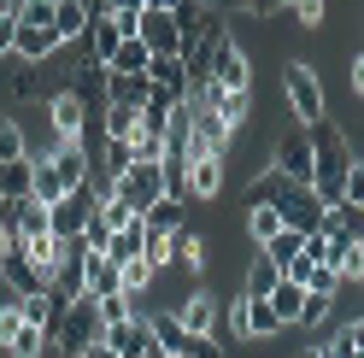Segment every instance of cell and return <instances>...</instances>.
<instances>
[{
  "label": "cell",
  "instance_id": "obj_1",
  "mask_svg": "<svg viewBox=\"0 0 364 358\" xmlns=\"http://www.w3.org/2000/svg\"><path fill=\"white\" fill-rule=\"evenodd\" d=\"M311 153H317L311 194L323 200V212H329V206H341V200H347V170L358 165V153H353V141H347V136H341V124H335V118L311 124Z\"/></svg>",
  "mask_w": 364,
  "mask_h": 358
},
{
  "label": "cell",
  "instance_id": "obj_2",
  "mask_svg": "<svg viewBox=\"0 0 364 358\" xmlns=\"http://www.w3.org/2000/svg\"><path fill=\"white\" fill-rule=\"evenodd\" d=\"M206 82L218 94H247V88H253V59H247V48L235 36H223V30H212V41H206Z\"/></svg>",
  "mask_w": 364,
  "mask_h": 358
},
{
  "label": "cell",
  "instance_id": "obj_3",
  "mask_svg": "<svg viewBox=\"0 0 364 358\" xmlns=\"http://www.w3.org/2000/svg\"><path fill=\"white\" fill-rule=\"evenodd\" d=\"M282 100H288V112H294V118H300L306 129L329 118L323 77H317V65H306V59H288V71H282Z\"/></svg>",
  "mask_w": 364,
  "mask_h": 358
},
{
  "label": "cell",
  "instance_id": "obj_4",
  "mask_svg": "<svg viewBox=\"0 0 364 358\" xmlns=\"http://www.w3.org/2000/svg\"><path fill=\"white\" fill-rule=\"evenodd\" d=\"M100 341H106L100 300H95V294H82L77 305H65V318H59V329H53V347H59L65 358H82L88 347H100Z\"/></svg>",
  "mask_w": 364,
  "mask_h": 358
},
{
  "label": "cell",
  "instance_id": "obj_5",
  "mask_svg": "<svg viewBox=\"0 0 364 358\" xmlns=\"http://www.w3.org/2000/svg\"><path fill=\"white\" fill-rule=\"evenodd\" d=\"M270 165H277L294 188H311V176H317V153H311V129L306 124H294L282 129L277 141H270Z\"/></svg>",
  "mask_w": 364,
  "mask_h": 358
},
{
  "label": "cell",
  "instance_id": "obj_6",
  "mask_svg": "<svg viewBox=\"0 0 364 358\" xmlns=\"http://www.w3.org/2000/svg\"><path fill=\"white\" fill-rule=\"evenodd\" d=\"M106 347L118 358H159L153 311H135V318H124V323H106Z\"/></svg>",
  "mask_w": 364,
  "mask_h": 358
},
{
  "label": "cell",
  "instance_id": "obj_7",
  "mask_svg": "<svg viewBox=\"0 0 364 358\" xmlns=\"http://www.w3.org/2000/svg\"><path fill=\"white\" fill-rule=\"evenodd\" d=\"M106 194H118V200H129L135 212H147L153 200H165V170L159 165H129L118 183H106Z\"/></svg>",
  "mask_w": 364,
  "mask_h": 358
},
{
  "label": "cell",
  "instance_id": "obj_8",
  "mask_svg": "<svg viewBox=\"0 0 364 358\" xmlns=\"http://www.w3.org/2000/svg\"><path fill=\"white\" fill-rule=\"evenodd\" d=\"M88 124H95V118H88V106L77 100V88H59V94L48 100V129H53V141H82Z\"/></svg>",
  "mask_w": 364,
  "mask_h": 358
},
{
  "label": "cell",
  "instance_id": "obj_9",
  "mask_svg": "<svg viewBox=\"0 0 364 358\" xmlns=\"http://www.w3.org/2000/svg\"><path fill=\"white\" fill-rule=\"evenodd\" d=\"M282 223H288V229H300V235H323V200H317L311 188H288V200H282Z\"/></svg>",
  "mask_w": 364,
  "mask_h": 358
},
{
  "label": "cell",
  "instance_id": "obj_10",
  "mask_svg": "<svg viewBox=\"0 0 364 358\" xmlns=\"http://www.w3.org/2000/svg\"><path fill=\"white\" fill-rule=\"evenodd\" d=\"M194 106V153H212V159H230V147H235V136L223 129L218 118H212V106L206 100H188Z\"/></svg>",
  "mask_w": 364,
  "mask_h": 358
},
{
  "label": "cell",
  "instance_id": "obj_11",
  "mask_svg": "<svg viewBox=\"0 0 364 358\" xmlns=\"http://www.w3.org/2000/svg\"><path fill=\"white\" fill-rule=\"evenodd\" d=\"M230 183V159H212V153H194L188 159V194L194 200H218Z\"/></svg>",
  "mask_w": 364,
  "mask_h": 358
},
{
  "label": "cell",
  "instance_id": "obj_12",
  "mask_svg": "<svg viewBox=\"0 0 364 358\" xmlns=\"http://www.w3.org/2000/svg\"><path fill=\"white\" fill-rule=\"evenodd\" d=\"M171 311L182 318V329H188V335H218V318H223L218 294H206V288H200V294H188V300H176Z\"/></svg>",
  "mask_w": 364,
  "mask_h": 358
},
{
  "label": "cell",
  "instance_id": "obj_13",
  "mask_svg": "<svg viewBox=\"0 0 364 358\" xmlns=\"http://www.w3.org/2000/svg\"><path fill=\"white\" fill-rule=\"evenodd\" d=\"M0 276H6L12 288H18V294H48V282H41V271H36V264H30V253H24V241H12V247L6 253H0Z\"/></svg>",
  "mask_w": 364,
  "mask_h": 358
},
{
  "label": "cell",
  "instance_id": "obj_14",
  "mask_svg": "<svg viewBox=\"0 0 364 358\" xmlns=\"http://www.w3.org/2000/svg\"><path fill=\"white\" fill-rule=\"evenodd\" d=\"M41 159H53V170H59L65 188H88V183H95V159H88L77 141H59L53 153H41Z\"/></svg>",
  "mask_w": 364,
  "mask_h": 358
},
{
  "label": "cell",
  "instance_id": "obj_15",
  "mask_svg": "<svg viewBox=\"0 0 364 358\" xmlns=\"http://www.w3.org/2000/svg\"><path fill=\"white\" fill-rule=\"evenodd\" d=\"M135 41L159 59V53H176V24H171V12H159V6H147L141 12V30H135ZM182 59V53H176Z\"/></svg>",
  "mask_w": 364,
  "mask_h": 358
},
{
  "label": "cell",
  "instance_id": "obj_16",
  "mask_svg": "<svg viewBox=\"0 0 364 358\" xmlns=\"http://www.w3.org/2000/svg\"><path fill=\"white\" fill-rule=\"evenodd\" d=\"M48 294H53V300H65V305H77V300L88 294V271H82V247H77V253H71V259H65L59 271H53V282H48Z\"/></svg>",
  "mask_w": 364,
  "mask_h": 358
},
{
  "label": "cell",
  "instance_id": "obj_17",
  "mask_svg": "<svg viewBox=\"0 0 364 358\" xmlns=\"http://www.w3.org/2000/svg\"><path fill=\"white\" fill-rule=\"evenodd\" d=\"M288 188H294V183H288V176H282L277 165H270V170H259L253 183H247L241 206H247V212H253V206H282V200H288Z\"/></svg>",
  "mask_w": 364,
  "mask_h": 358
},
{
  "label": "cell",
  "instance_id": "obj_18",
  "mask_svg": "<svg viewBox=\"0 0 364 358\" xmlns=\"http://www.w3.org/2000/svg\"><path fill=\"white\" fill-rule=\"evenodd\" d=\"M118 48H124V30L112 24V12H95V18H88V59H95V65H112Z\"/></svg>",
  "mask_w": 364,
  "mask_h": 358
},
{
  "label": "cell",
  "instance_id": "obj_19",
  "mask_svg": "<svg viewBox=\"0 0 364 358\" xmlns=\"http://www.w3.org/2000/svg\"><path fill=\"white\" fill-rule=\"evenodd\" d=\"M153 100V77H118V71H106V106H135L141 112Z\"/></svg>",
  "mask_w": 364,
  "mask_h": 358
},
{
  "label": "cell",
  "instance_id": "obj_20",
  "mask_svg": "<svg viewBox=\"0 0 364 358\" xmlns=\"http://www.w3.org/2000/svg\"><path fill=\"white\" fill-rule=\"evenodd\" d=\"M171 264L188 271V276H200V271H206V235H200V229H176L171 235Z\"/></svg>",
  "mask_w": 364,
  "mask_h": 358
},
{
  "label": "cell",
  "instance_id": "obj_21",
  "mask_svg": "<svg viewBox=\"0 0 364 358\" xmlns=\"http://www.w3.org/2000/svg\"><path fill=\"white\" fill-rule=\"evenodd\" d=\"M141 247H147V223L135 217L129 229H112V241H106V264H118V271H124V264L141 259Z\"/></svg>",
  "mask_w": 364,
  "mask_h": 358
},
{
  "label": "cell",
  "instance_id": "obj_22",
  "mask_svg": "<svg viewBox=\"0 0 364 358\" xmlns=\"http://www.w3.org/2000/svg\"><path fill=\"white\" fill-rule=\"evenodd\" d=\"M12 235L24 241H48L53 235V206H41V200H24V206H18V223H12Z\"/></svg>",
  "mask_w": 364,
  "mask_h": 358
},
{
  "label": "cell",
  "instance_id": "obj_23",
  "mask_svg": "<svg viewBox=\"0 0 364 358\" xmlns=\"http://www.w3.org/2000/svg\"><path fill=\"white\" fill-rule=\"evenodd\" d=\"M147 77H153V88H165V94H176V100H188V65H182L176 53H159V59L147 65Z\"/></svg>",
  "mask_w": 364,
  "mask_h": 358
},
{
  "label": "cell",
  "instance_id": "obj_24",
  "mask_svg": "<svg viewBox=\"0 0 364 358\" xmlns=\"http://www.w3.org/2000/svg\"><path fill=\"white\" fill-rule=\"evenodd\" d=\"M153 335H159V352H165V358H182V352H188V341H194L171 305H165V311H153Z\"/></svg>",
  "mask_w": 364,
  "mask_h": 358
},
{
  "label": "cell",
  "instance_id": "obj_25",
  "mask_svg": "<svg viewBox=\"0 0 364 358\" xmlns=\"http://www.w3.org/2000/svg\"><path fill=\"white\" fill-rule=\"evenodd\" d=\"M53 36H59V48L65 41H88V6L82 0H59L53 6Z\"/></svg>",
  "mask_w": 364,
  "mask_h": 358
},
{
  "label": "cell",
  "instance_id": "obj_26",
  "mask_svg": "<svg viewBox=\"0 0 364 358\" xmlns=\"http://www.w3.org/2000/svg\"><path fill=\"white\" fill-rule=\"evenodd\" d=\"M264 305L277 311V323H282V329H300V305H306V288L282 276V282H277V294H270Z\"/></svg>",
  "mask_w": 364,
  "mask_h": 358
},
{
  "label": "cell",
  "instance_id": "obj_27",
  "mask_svg": "<svg viewBox=\"0 0 364 358\" xmlns=\"http://www.w3.org/2000/svg\"><path fill=\"white\" fill-rule=\"evenodd\" d=\"M36 194V153L18 165H0V200H30Z\"/></svg>",
  "mask_w": 364,
  "mask_h": 358
},
{
  "label": "cell",
  "instance_id": "obj_28",
  "mask_svg": "<svg viewBox=\"0 0 364 358\" xmlns=\"http://www.w3.org/2000/svg\"><path fill=\"white\" fill-rule=\"evenodd\" d=\"M306 241H311V235H300V229H277V241H264L259 253L277 264V271H288V264H300V259H306Z\"/></svg>",
  "mask_w": 364,
  "mask_h": 358
},
{
  "label": "cell",
  "instance_id": "obj_29",
  "mask_svg": "<svg viewBox=\"0 0 364 358\" xmlns=\"http://www.w3.org/2000/svg\"><path fill=\"white\" fill-rule=\"evenodd\" d=\"M135 129H141V112L135 106H106L100 112V136L106 141H135Z\"/></svg>",
  "mask_w": 364,
  "mask_h": 358
},
{
  "label": "cell",
  "instance_id": "obj_30",
  "mask_svg": "<svg viewBox=\"0 0 364 358\" xmlns=\"http://www.w3.org/2000/svg\"><path fill=\"white\" fill-rule=\"evenodd\" d=\"M141 223H147V229H159V235H176V229H188V223H182V200H176V194L153 200V206L141 212Z\"/></svg>",
  "mask_w": 364,
  "mask_h": 358
},
{
  "label": "cell",
  "instance_id": "obj_31",
  "mask_svg": "<svg viewBox=\"0 0 364 358\" xmlns=\"http://www.w3.org/2000/svg\"><path fill=\"white\" fill-rule=\"evenodd\" d=\"M277 282H282V271L259 253L253 264H247V288H241V294H247V300H270V294H277Z\"/></svg>",
  "mask_w": 364,
  "mask_h": 358
},
{
  "label": "cell",
  "instance_id": "obj_32",
  "mask_svg": "<svg viewBox=\"0 0 364 358\" xmlns=\"http://www.w3.org/2000/svg\"><path fill=\"white\" fill-rule=\"evenodd\" d=\"M0 347H6V358H41V352H48L53 341H48V335H41V329L18 323V329H12V335H6V341H0Z\"/></svg>",
  "mask_w": 364,
  "mask_h": 358
},
{
  "label": "cell",
  "instance_id": "obj_33",
  "mask_svg": "<svg viewBox=\"0 0 364 358\" xmlns=\"http://www.w3.org/2000/svg\"><path fill=\"white\" fill-rule=\"evenodd\" d=\"M65 194H71V188L59 183V170H53V159H41V153H36V194H30V200H41V206H59Z\"/></svg>",
  "mask_w": 364,
  "mask_h": 358
},
{
  "label": "cell",
  "instance_id": "obj_34",
  "mask_svg": "<svg viewBox=\"0 0 364 358\" xmlns=\"http://www.w3.org/2000/svg\"><path fill=\"white\" fill-rule=\"evenodd\" d=\"M147 65H153V53L141 48V41H124V48L112 53L106 71H118V77H147Z\"/></svg>",
  "mask_w": 364,
  "mask_h": 358
},
{
  "label": "cell",
  "instance_id": "obj_35",
  "mask_svg": "<svg viewBox=\"0 0 364 358\" xmlns=\"http://www.w3.org/2000/svg\"><path fill=\"white\" fill-rule=\"evenodd\" d=\"M241 311H247V341H264V335H277L282 323H277V311H270L264 300H247L241 294Z\"/></svg>",
  "mask_w": 364,
  "mask_h": 358
},
{
  "label": "cell",
  "instance_id": "obj_36",
  "mask_svg": "<svg viewBox=\"0 0 364 358\" xmlns=\"http://www.w3.org/2000/svg\"><path fill=\"white\" fill-rule=\"evenodd\" d=\"M277 229H288L277 206H253V212H247V235H253V247H264V241H277Z\"/></svg>",
  "mask_w": 364,
  "mask_h": 358
},
{
  "label": "cell",
  "instance_id": "obj_37",
  "mask_svg": "<svg viewBox=\"0 0 364 358\" xmlns=\"http://www.w3.org/2000/svg\"><path fill=\"white\" fill-rule=\"evenodd\" d=\"M18 159H30L24 124H18V118H0V165H18Z\"/></svg>",
  "mask_w": 364,
  "mask_h": 358
},
{
  "label": "cell",
  "instance_id": "obj_38",
  "mask_svg": "<svg viewBox=\"0 0 364 358\" xmlns=\"http://www.w3.org/2000/svg\"><path fill=\"white\" fill-rule=\"evenodd\" d=\"M135 217H141V212H135L129 200H118V194H106V200H100V223H106V229H129Z\"/></svg>",
  "mask_w": 364,
  "mask_h": 358
},
{
  "label": "cell",
  "instance_id": "obj_39",
  "mask_svg": "<svg viewBox=\"0 0 364 358\" xmlns=\"http://www.w3.org/2000/svg\"><path fill=\"white\" fill-rule=\"evenodd\" d=\"M153 276H159V271H153L147 259H135V264H124V294H129V300H141L147 288H153Z\"/></svg>",
  "mask_w": 364,
  "mask_h": 358
},
{
  "label": "cell",
  "instance_id": "obj_40",
  "mask_svg": "<svg viewBox=\"0 0 364 358\" xmlns=\"http://www.w3.org/2000/svg\"><path fill=\"white\" fill-rule=\"evenodd\" d=\"M294 24H300V30H323V18H329V0H294Z\"/></svg>",
  "mask_w": 364,
  "mask_h": 358
},
{
  "label": "cell",
  "instance_id": "obj_41",
  "mask_svg": "<svg viewBox=\"0 0 364 358\" xmlns=\"http://www.w3.org/2000/svg\"><path fill=\"white\" fill-rule=\"evenodd\" d=\"M329 311H335L329 294H306V305H300V329H323V323H329Z\"/></svg>",
  "mask_w": 364,
  "mask_h": 358
},
{
  "label": "cell",
  "instance_id": "obj_42",
  "mask_svg": "<svg viewBox=\"0 0 364 358\" xmlns=\"http://www.w3.org/2000/svg\"><path fill=\"white\" fill-rule=\"evenodd\" d=\"M141 259L153 264V271H171V235H159V229H147V247H141Z\"/></svg>",
  "mask_w": 364,
  "mask_h": 358
},
{
  "label": "cell",
  "instance_id": "obj_43",
  "mask_svg": "<svg viewBox=\"0 0 364 358\" xmlns=\"http://www.w3.org/2000/svg\"><path fill=\"white\" fill-rule=\"evenodd\" d=\"M36 71H41V65H18V71H12V94H18V100H36V94H41Z\"/></svg>",
  "mask_w": 364,
  "mask_h": 358
},
{
  "label": "cell",
  "instance_id": "obj_44",
  "mask_svg": "<svg viewBox=\"0 0 364 358\" xmlns=\"http://www.w3.org/2000/svg\"><path fill=\"white\" fill-rule=\"evenodd\" d=\"M335 288H341V276L329 271V264H311V276H306V294H329V300H335Z\"/></svg>",
  "mask_w": 364,
  "mask_h": 358
},
{
  "label": "cell",
  "instance_id": "obj_45",
  "mask_svg": "<svg viewBox=\"0 0 364 358\" xmlns=\"http://www.w3.org/2000/svg\"><path fill=\"white\" fill-rule=\"evenodd\" d=\"M347 200H353V206H364V159L347 170Z\"/></svg>",
  "mask_w": 364,
  "mask_h": 358
},
{
  "label": "cell",
  "instance_id": "obj_46",
  "mask_svg": "<svg viewBox=\"0 0 364 358\" xmlns=\"http://www.w3.org/2000/svg\"><path fill=\"white\" fill-rule=\"evenodd\" d=\"M241 12H253V18H277V12H288L282 0H241Z\"/></svg>",
  "mask_w": 364,
  "mask_h": 358
},
{
  "label": "cell",
  "instance_id": "obj_47",
  "mask_svg": "<svg viewBox=\"0 0 364 358\" xmlns=\"http://www.w3.org/2000/svg\"><path fill=\"white\" fill-rule=\"evenodd\" d=\"M230 335H235V341H247V311H241V294H235V305H230Z\"/></svg>",
  "mask_w": 364,
  "mask_h": 358
},
{
  "label": "cell",
  "instance_id": "obj_48",
  "mask_svg": "<svg viewBox=\"0 0 364 358\" xmlns=\"http://www.w3.org/2000/svg\"><path fill=\"white\" fill-rule=\"evenodd\" d=\"M147 0H100V12H141Z\"/></svg>",
  "mask_w": 364,
  "mask_h": 358
},
{
  "label": "cell",
  "instance_id": "obj_49",
  "mask_svg": "<svg viewBox=\"0 0 364 358\" xmlns=\"http://www.w3.org/2000/svg\"><path fill=\"white\" fill-rule=\"evenodd\" d=\"M341 335H347V341H353V352H364V318H358V323H347Z\"/></svg>",
  "mask_w": 364,
  "mask_h": 358
},
{
  "label": "cell",
  "instance_id": "obj_50",
  "mask_svg": "<svg viewBox=\"0 0 364 358\" xmlns=\"http://www.w3.org/2000/svg\"><path fill=\"white\" fill-rule=\"evenodd\" d=\"M353 94H364V48L353 53Z\"/></svg>",
  "mask_w": 364,
  "mask_h": 358
},
{
  "label": "cell",
  "instance_id": "obj_51",
  "mask_svg": "<svg viewBox=\"0 0 364 358\" xmlns=\"http://www.w3.org/2000/svg\"><path fill=\"white\" fill-rule=\"evenodd\" d=\"M294 358H323V341H317V347H300V352H294Z\"/></svg>",
  "mask_w": 364,
  "mask_h": 358
},
{
  "label": "cell",
  "instance_id": "obj_52",
  "mask_svg": "<svg viewBox=\"0 0 364 358\" xmlns=\"http://www.w3.org/2000/svg\"><path fill=\"white\" fill-rule=\"evenodd\" d=\"M147 6H159V12H176V6H182V0H147Z\"/></svg>",
  "mask_w": 364,
  "mask_h": 358
},
{
  "label": "cell",
  "instance_id": "obj_53",
  "mask_svg": "<svg viewBox=\"0 0 364 358\" xmlns=\"http://www.w3.org/2000/svg\"><path fill=\"white\" fill-rule=\"evenodd\" d=\"M18 6H30V0H12V12H18Z\"/></svg>",
  "mask_w": 364,
  "mask_h": 358
},
{
  "label": "cell",
  "instance_id": "obj_54",
  "mask_svg": "<svg viewBox=\"0 0 364 358\" xmlns=\"http://www.w3.org/2000/svg\"><path fill=\"white\" fill-rule=\"evenodd\" d=\"M282 6H294V0H282Z\"/></svg>",
  "mask_w": 364,
  "mask_h": 358
},
{
  "label": "cell",
  "instance_id": "obj_55",
  "mask_svg": "<svg viewBox=\"0 0 364 358\" xmlns=\"http://www.w3.org/2000/svg\"><path fill=\"white\" fill-rule=\"evenodd\" d=\"M182 358H194V352H182Z\"/></svg>",
  "mask_w": 364,
  "mask_h": 358
},
{
  "label": "cell",
  "instance_id": "obj_56",
  "mask_svg": "<svg viewBox=\"0 0 364 358\" xmlns=\"http://www.w3.org/2000/svg\"><path fill=\"white\" fill-rule=\"evenodd\" d=\"M0 352H6V347H0Z\"/></svg>",
  "mask_w": 364,
  "mask_h": 358
},
{
  "label": "cell",
  "instance_id": "obj_57",
  "mask_svg": "<svg viewBox=\"0 0 364 358\" xmlns=\"http://www.w3.org/2000/svg\"><path fill=\"white\" fill-rule=\"evenodd\" d=\"M159 358H165V352H159Z\"/></svg>",
  "mask_w": 364,
  "mask_h": 358
}]
</instances>
